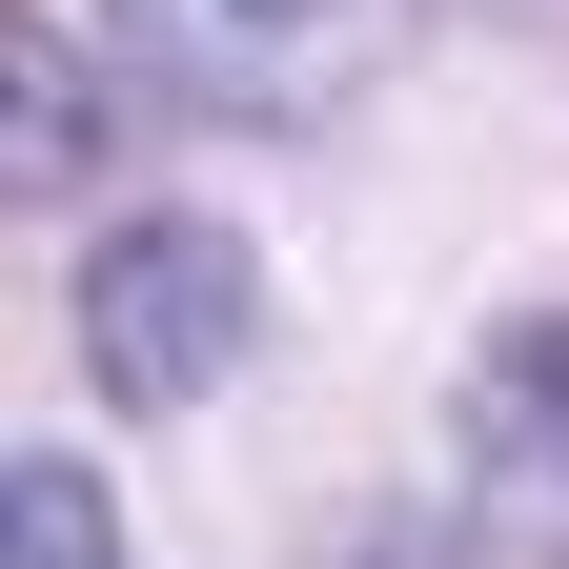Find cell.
Masks as SVG:
<instances>
[{
	"label": "cell",
	"mask_w": 569,
	"mask_h": 569,
	"mask_svg": "<svg viewBox=\"0 0 569 569\" xmlns=\"http://www.w3.org/2000/svg\"><path fill=\"white\" fill-rule=\"evenodd\" d=\"M0 569H122L102 468H61V448H21V468H0Z\"/></svg>",
	"instance_id": "5"
},
{
	"label": "cell",
	"mask_w": 569,
	"mask_h": 569,
	"mask_svg": "<svg viewBox=\"0 0 569 569\" xmlns=\"http://www.w3.org/2000/svg\"><path fill=\"white\" fill-rule=\"evenodd\" d=\"M244 326H264V264H244V224H203V203H142V224L82 244V367H102V407H203L244 367Z\"/></svg>",
	"instance_id": "1"
},
{
	"label": "cell",
	"mask_w": 569,
	"mask_h": 569,
	"mask_svg": "<svg viewBox=\"0 0 569 569\" xmlns=\"http://www.w3.org/2000/svg\"><path fill=\"white\" fill-rule=\"evenodd\" d=\"M82 163H102V61L61 41V21H21V163H0V183H41V203H61Z\"/></svg>",
	"instance_id": "4"
},
{
	"label": "cell",
	"mask_w": 569,
	"mask_h": 569,
	"mask_svg": "<svg viewBox=\"0 0 569 569\" xmlns=\"http://www.w3.org/2000/svg\"><path fill=\"white\" fill-rule=\"evenodd\" d=\"M448 427H468V488H488V529L569 569V306L488 326V346H468V387H448Z\"/></svg>",
	"instance_id": "3"
},
{
	"label": "cell",
	"mask_w": 569,
	"mask_h": 569,
	"mask_svg": "<svg viewBox=\"0 0 569 569\" xmlns=\"http://www.w3.org/2000/svg\"><path fill=\"white\" fill-rule=\"evenodd\" d=\"M407 0H142V82L224 102V122H326L387 61Z\"/></svg>",
	"instance_id": "2"
}]
</instances>
